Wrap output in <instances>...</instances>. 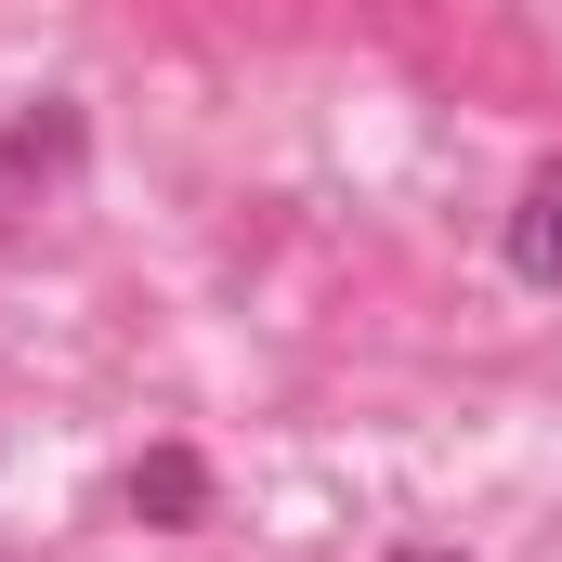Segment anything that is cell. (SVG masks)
Wrapping results in <instances>:
<instances>
[{"instance_id": "obj_1", "label": "cell", "mask_w": 562, "mask_h": 562, "mask_svg": "<svg viewBox=\"0 0 562 562\" xmlns=\"http://www.w3.org/2000/svg\"><path fill=\"white\" fill-rule=\"evenodd\" d=\"M510 262H524L537 288L562 276V170H537V183H524V210H510Z\"/></svg>"}, {"instance_id": "obj_2", "label": "cell", "mask_w": 562, "mask_h": 562, "mask_svg": "<svg viewBox=\"0 0 562 562\" xmlns=\"http://www.w3.org/2000/svg\"><path fill=\"white\" fill-rule=\"evenodd\" d=\"M196 497H210V471H196L183 445H157V458L132 471V510H144V524H196Z\"/></svg>"}, {"instance_id": "obj_3", "label": "cell", "mask_w": 562, "mask_h": 562, "mask_svg": "<svg viewBox=\"0 0 562 562\" xmlns=\"http://www.w3.org/2000/svg\"><path fill=\"white\" fill-rule=\"evenodd\" d=\"M406 562H445V550H406Z\"/></svg>"}]
</instances>
